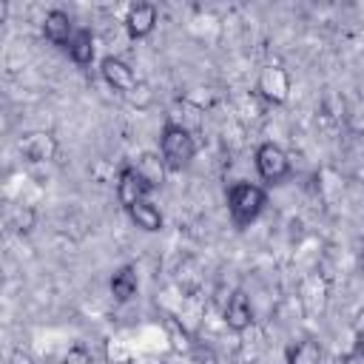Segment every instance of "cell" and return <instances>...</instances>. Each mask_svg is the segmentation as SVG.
<instances>
[{
	"mask_svg": "<svg viewBox=\"0 0 364 364\" xmlns=\"http://www.w3.org/2000/svg\"><path fill=\"white\" fill-rule=\"evenodd\" d=\"M162 324H165V336H168L171 350H173L176 355H188V353L193 350V338H191L188 327H185L179 318H173V316H165Z\"/></svg>",
	"mask_w": 364,
	"mask_h": 364,
	"instance_id": "obj_16",
	"label": "cell"
},
{
	"mask_svg": "<svg viewBox=\"0 0 364 364\" xmlns=\"http://www.w3.org/2000/svg\"><path fill=\"white\" fill-rule=\"evenodd\" d=\"M17 148L28 162H51L60 151V142L51 131H28V134H23Z\"/></svg>",
	"mask_w": 364,
	"mask_h": 364,
	"instance_id": "obj_5",
	"label": "cell"
},
{
	"mask_svg": "<svg viewBox=\"0 0 364 364\" xmlns=\"http://www.w3.org/2000/svg\"><path fill=\"white\" fill-rule=\"evenodd\" d=\"M321 358H324V350L316 338H299L284 350L287 364H321Z\"/></svg>",
	"mask_w": 364,
	"mask_h": 364,
	"instance_id": "obj_13",
	"label": "cell"
},
{
	"mask_svg": "<svg viewBox=\"0 0 364 364\" xmlns=\"http://www.w3.org/2000/svg\"><path fill=\"white\" fill-rule=\"evenodd\" d=\"M9 20V3L6 0H0V26Z\"/></svg>",
	"mask_w": 364,
	"mask_h": 364,
	"instance_id": "obj_22",
	"label": "cell"
},
{
	"mask_svg": "<svg viewBox=\"0 0 364 364\" xmlns=\"http://www.w3.org/2000/svg\"><path fill=\"white\" fill-rule=\"evenodd\" d=\"M125 100H128L131 105H136V108H145V105L151 102V91H148V85H145V82H136V85L125 94Z\"/></svg>",
	"mask_w": 364,
	"mask_h": 364,
	"instance_id": "obj_18",
	"label": "cell"
},
{
	"mask_svg": "<svg viewBox=\"0 0 364 364\" xmlns=\"http://www.w3.org/2000/svg\"><path fill=\"white\" fill-rule=\"evenodd\" d=\"M63 364H94V355H91L82 344H74V347L63 355Z\"/></svg>",
	"mask_w": 364,
	"mask_h": 364,
	"instance_id": "obj_19",
	"label": "cell"
},
{
	"mask_svg": "<svg viewBox=\"0 0 364 364\" xmlns=\"http://www.w3.org/2000/svg\"><path fill=\"white\" fill-rule=\"evenodd\" d=\"M267 205V193L253 182H233L228 188V213L236 228H247L259 219V213Z\"/></svg>",
	"mask_w": 364,
	"mask_h": 364,
	"instance_id": "obj_2",
	"label": "cell"
},
{
	"mask_svg": "<svg viewBox=\"0 0 364 364\" xmlns=\"http://www.w3.org/2000/svg\"><path fill=\"white\" fill-rule=\"evenodd\" d=\"M145 182H148V188L151 191H156V188H162V182H165V162H162V156L159 154H151V151H145V154H139L136 156V162L131 165Z\"/></svg>",
	"mask_w": 364,
	"mask_h": 364,
	"instance_id": "obj_12",
	"label": "cell"
},
{
	"mask_svg": "<svg viewBox=\"0 0 364 364\" xmlns=\"http://www.w3.org/2000/svg\"><path fill=\"white\" fill-rule=\"evenodd\" d=\"M159 156H162L165 168H171V171L188 168L193 162V156H196L193 134L182 122H165L162 134H159Z\"/></svg>",
	"mask_w": 364,
	"mask_h": 364,
	"instance_id": "obj_1",
	"label": "cell"
},
{
	"mask_svg": "<svg viewBox=\"0 0 364 364\" xmlns=\"http://www.w3.org/2000/svg\"><path fill=\"white\" fill-rule=\"evenodd\" d=\"M256 171H259V176L264 182L279 185V182H284L290 176V156L276 142H262L256 148Z\"/></svg>",
	"mask_w": 364,
	"mask_h": 364,
	"instance_id": "obj_3",
	"label": "cell"
},
{
	"mask_svg": "<svg viewBox=\"0 0 364 364\" xmlns=\"http://www.w3.org/2000/svg\"><path fill=\"white\" fill-rule=\"evenodd\" d=\"M225 324L233 330V333H245L250 324H253V307L245 296V290H233L228 304H225Z\"/></svg>",
	"mask_w": 364,
	"mask_h": 364,
	"instance_id": "obj_10",
	"label": "cell"
},
{
	"mask_svg": "<svg viewBox=\"0 0 364 364\" xmlns=\"http://www.w3.org/2000/svg\"><path fill=\"white\" fill-rule=\"evenodd\" d=\"M6 364H37V361H34V355H31L28 350L17 347V350H11V355H9V361H6Z\"/></svg>",
	"mask_w": 364,
	"mask_h": 364,
	"instance_id": "obj_21",
	"label": "cell"
},
{
	"mask_svg": "<svg viewBox=\"0 0 364 364\" xmlns=\"http://www.w3.org/2000/svg\"><path fill=\"white\" fill-rule=\"evenodd\" d=\"M65 48H68V57L77 65H91V60H94V34L88 28H74Z\"/></svg>",
	"mask_w": 364,
	"mask_h": 364,
	"instance_id": "obj_15",
	"label": "cell"
},
{
	"mask_svg": "<svg viewBox=\"0 0 364 364\" xmlns=\"http://www.w3.org/2000/svg\"><path fill=\"white\" fill-rule=\"evenodd\" d=\"M156 20H159V11L154 3H134L125 14V31L134 40H142L156 28Z\"/></svg>",
	"mask_w": 364,
	"mask_h": 364,
	"instance_id": "obj_8",
	"label": "cell"
},
{
	"mask_svg": "<svg viewBox=\"0 0 364 364\" xmlns=\"http://www.w3.org/2000/svg\"><path fill=\"white\" fill-rule=\"evenodd\" d=\"M344 364H358V353H350V355L344 358Z\"/></svg>",
	"mask_w": 364,
	"mask_h": 364,
	"instance_id": "obj_23",
	"label": "cell"
},
{
	"mask_svg": "<svg viewBox=\"0 0 364 364\" xmlns=\"http://www.w3.org/2000/svg\"><path fill=\"white\" fill-rule=\"evenodd\" d=\"M139 290V276H136V267L134 264H122L119 270H114L111 276V296L119 301V304H128Z\"/></svg>",
	"mask_w": 364,
	"mask_h": 364,
	"instance_id": "obj_11",
	"label": "cell"
},
{
	"mask_svg": "<svg viewBox=\"0 0 364 364\" xmlns=\"http://www.w3.org/2000/svg\"><path fill=\"white\" fill-rule=\"evenodd\" d=\"M100 74H102V80L108 82V88L117 91V94H122V97L139 82L136 74H134V68H131L125 60H119V57H102Z\"/></svg>",
	"mask_w": 364,
	"mask_h": 364,
	"instance_id": "obj_6",
	"label": "cell"
},
{
	"mask_svg": "<svg viewBox=\"0 0 364 364\" xmlns=\"http://www.w3.org/2000/svg\"><path fill=\"white\" fill-rule=\"evenodd\" d=\"M191 361H193V364H219L216 353H213L210 347H205V344H193V350H191Z\"/></svg>",
	"mask_w": 364,
	"mask_h": 364,
	"instance_id": "obj_20",
	"label": "cell"
},
{
	"mask_svg": "<svg viewBox=\"0 0 364 364\" xmlns=\"http://www.w3.org/2000/svg\"><path fill=\"white\" fill-rule=\"evenodd\" d=\"M105 361L108 364H131V350L125 341L119 338H108L105 341Z\"/></svg>",
	"mask_w": 364,
	"mask_h": 364,
	"instance_id": "obj_17",
	"label": "cell"
},
{
	"mask_svg": "<svg viewBox=\"0 0 364 364\" xmlns=\"http://www.w3.org/2000/svg\"><path fill=\"white\" fill-rule=\"evenodd\" d=\"M256 94L270 105L287 102V97H290V74H287V68H282L276 63L264 65L259 71V80H256Z\"/></svg>",
	"mask_w": 364,
	"mask_h": 364,
	"instance_id": "obj_4",
	"label": "cell"
},
{
	"mask_svg": "<svg viewBox=\"0 0 364 364\" xmlns=\"http://www.w3.org/2000/svg\"><path fill=\"white\" fill-rule=\"evenodd\" d=\"M128 216H131V222H134L139 230H145V233L162 230V213H159V208H156L151 199H142V202L131 205V208H128Z\"/></svg>",
	"mask_w": 364,
	"mask_h": 364,
	"instance_id": "obj_14",
	"label": "cell"
},
{
	"mask_svg": "<svg viewBox=\"0 0 364 364\" xmlns=\"http://www.w3.org/2000/svg\"><path fill=\"white\" fill-rule=\"evenodd\" d=\"M71 34H74V20L68 17V11L51 9V11L46 14V20H43V37H46L51 46L65 48L68 40H71Z\"/></svg>",
	"mask_w": 364,
	"mask_h": 364,
	"instance_id": "obj_9",
	"label": "cell"
},
{
	"mask_svg": "<svg viewBox=\"0 0 364 364\" xmlns=\"http://www.w3.org/2000/svg\"><path fill=\"white\" fill-rule=\"evenodd\" d=\"M148 193H151L148 182H145L131 165H125V168L119 171V176H117V199H119V205L128 210L131 205L148 199Z\"/></svg>",
	"mask_w": 364,
	"mask_h": 364,
	"instance_id": "obj_7",
	"label": "cell"
}]
</instances>
